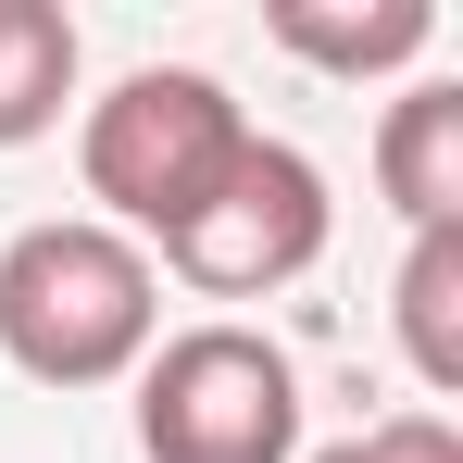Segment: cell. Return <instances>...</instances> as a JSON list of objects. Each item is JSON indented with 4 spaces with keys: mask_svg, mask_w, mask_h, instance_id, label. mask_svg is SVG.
Here are the masks:
<instances>
[{
    "mask_svg": "<svg viewBox=\"0 0 463 463\" xmlns=\"http://www.w3.org/2000/svg\"><path fill=\"white\" fill-rule=\"evenodd\" d=\"M313 463H463V426L451 413H388V426H364V439H338Z\"/></svg>",
    "mask_w": 463,
    "mask_h": 463,
    "instance_id": "obj_9",
    "label": "cell"
},
{
    "mask_svg": "<svg viewBox=\"0 0 463 463\" xmlns=\"http://www.w3.org/2000/svg\"><path fill=\"white\" fill-rule=\"evenodd\" d=\"M138 463H301V364L263 326H188L138 364Z\"/></svg>",
    "mask_w": 463,
    "mask_h": 463,
    "instance_id": "obj_3",
    "label": "cell"
},
{
    "mask_svg": "<svg viewBox=\"0 0 463 463\" xmlns=\"http://www.w3.org/2000/svg\"><path fill=\"white\" fill-rule=\"evenodd\" d=\"M376 188H388V213L426 238V226H463V88L451 76H426V88H401L388 100V126H376Z\"/></svg>",
    "mask_w": 463,
    "mask_h": 463,
    "instance_id": "obj_5",
    "label": "cell"
},
{
    "mask_svg": "<svg viewBox=\"0 0 463 463\" xmlns=\"http://www.w3.org/2000/svg\"><path fill=\"white\" fill-rule=\"evenodd\" d=\"M238 138H250V113L226 100V76H201V63H138V76H113L88 100L76 163H88V201H100L113 238H175L213 188H226Z\"/></svg>",
    "mask_w": 463,
    "mask_h": 463,
    "instance_id": "obj_2",
    "label": "cell"
},
{
    "mask_svg": "<svg viewBox=\"0 0 463 463\" xmlns=\"http://www.w3.org/2000/svg\"><path fill=\"white\" fill-rule=\"evenodd\" d=\"M163 338V276L138 238H113L100 213L25 226L0 250V351L38 388H113L138 376Z\"/></svg>",
    "mask_w": 463,
    "mask_h": 463,
    "instance_id": "obj_1",
    "label": "cell"
},
{
    "mask_svg": "<svg viewBox=\"0 0 463 463\" xmlns=\"http://www.w3.org/2000/svg\"><path fill=\"white\" fill-rule=\"evenodd\" d=\"M163 263H175L201 301H263V288L313 276V263H326V175H313V151H288V138L250 126L238 163H226V188L163 238Z\"/></svg>",
    "mask_w": 463,
    "mask_h": 463,
    "instance_id": "obj_4",
    "label": "cell"
},
{
    "mask_svg": "<svg viewBox=\"0 0 463 463\" xmlns=\"http://www.w3.org/2000/svg\"><path fill=\"white\" fill-rule=\"evenodd\" d=\"M276 51H301L326 76H401L439 51L426 0H276Z\"/></svg>",
    "mask_w": 463,
    "mask_h": 463,
    "instance_id": "obj_6",
    "label": "cell"
},
{
    "mask_svg": "<svg viewBox=\"0 0 463 463\" xmlns=\"http://www.w3.org/2000/svg\"><path fill=\"white\" fill-rule=\"evenodd\" d=\"M388 313H401L413 376L451 401V388H463V226H426L413 250H401V288H388Z\"/></svg>",
    "mask_w": 463,
    "mask_h": 463,
    "instance_id": "obj_8",
    "label": "cell"
},
{
    "mask_svg": "<svg viewBox=\"0 0 463 463\" xmlns=\"http://www.w3.org/2000/svg\"><path fill=\"white\" fill-rule=\"evenodd\" d=\"M76 100V13L63 0H0V151L51 138Z\"/></svg>",
    "mask_w": 463,
    "mask_h": 463,
    "instance_id": "obj_7",
    "label": "cell"
}]
</instances>
